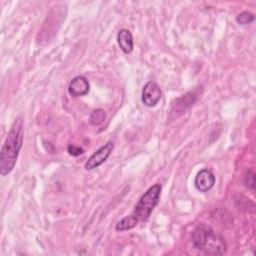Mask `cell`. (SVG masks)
<instances>
[{"instance_id":"52a82bcc","label":"cell","mask_w":256,"mask_h":256,"mask_svg":"<svg viewBox=\"0 0 256 256\" xmlns=\"http://www.w3.org/2000/svg\"><path fill=\"white\" fill-rule=\"evenodd\" d=\"M195 100H196V97L191 92H189V93L183 95L182 97L176 99L175 102L172 104L171 116L178 117V116L182 115L190 106L193 105Z\"/></svg>"},{"instance_id":"8fae6325","label":"cell","mask_w":256,"mask_h":256,"mask_svg":"<svg viewBox=\"0 0 256 256\" xmlns=\"http://www.w3.org/2000/svg\"><path fill=\"white\" fill-rule=\"evenodd\" d=\"M106 119V112L103 109H95L91 112L89 116V123L92 126H98L102 124Z\"/></svg>"},{"instance_id":"5b68a950","label":"cell","mask_w":256,"mask_h":256,"mask_svg":"<svg viewBox=\"0 0 256 256\" xmlns=\"http://www.w3.org/2000/svg\"><path fill=\"white\" fill-rule=\"evenodd\" d=\"M162 96V91L160 86L154 82H147L142 90V102L147 107H154L158 104Z\"/></svg>"},{"instance_id":"4fadbf2b","label":"cell","mask_w":256,"mask_h":256,"mask_svg":"<svg viewBox=\"0 0 256 256\" xmlns=\"http://www.w3.org/2000/svg\"><path fill=\"white\" fill-rule=\"evenodd\" d=\"M245 185L251 189L254 190L255 187V173L252 170H248L245 174V179H244Z\"/></svg>"},{"instance_id":"9c48e42d","label":"cell","mask_w":256,"mask_h":256,"mask_svg":"<svg viewBox=\"0 0 256 256\" xmlns=\"http://www.w3.org/2000/svg\"><path fill=\"white\" fill-rule=\"evenodd\" d=\"M117 42L120 49L125 54H129L132 52L134 48V43H133V36L129 30L121 29L117 34Z\"/></svg>"},{"instance_id":"6da1fadb","label":"cell","mask_w":256,"mask_h":256,"mask_svg":"<svg viewBox=\"0 0 256 256\" xmlns=\"http://www.w3.org/2000/svg\"><path fill=\"white\" fill-rule=\"evenodd\" d=\"M24 138V124L21 117L12 123L0 152V174L8 175L17 162Z\"/></svg>"},{"instance_id":"3957f363","label":"cell","mask_w":256,"mask_h":256,"mask_svg":"<svg viewBox=\"0 0 256 256\" xmlns=\"http://www.w3.org/2000/svg\"><path fill=\"white\" fill-rule=\"evenodd\" d=\"M161 189L162 187L160 184H154L141 196L132 213L138 223L145 222L149 218L160 200Z\"/></svg>"},{"instance_id":"5bb4252c","label":"cell","mask_w":256,"mask_h":256,"mask_svg":"<svg viewBox=\"0 0 256 256\" xmlns=\"http://www.w3.org/2000/svg\"><path fill=\"white\" fill-rule=\"evenodd\" d=\"M67 151L72 156H79V155H81L84 152L83 148H81V147H79V146H77L75 144H70L68 146V148H67Z\"/></svg>"},{"instance_id":"277c9868","label":"cell","mask_w":256,"mask_h":256,"mask_svg":"<svg viewBox=\"0 0 256 256\" xmlns=\"http://www.w3.org/2000/svg\"><path fill=\"white\" fill-rule=\"evenodd\" d=\"M113 142L109 141L106 144H104L102 147H100L98 150H96L86 161L84 167L86 170H93L100 165H102L110 156L112 150H113Z\"/></svg>"},{"instance_id":"8992f818","label":"cell","mask_w":256,"mask_h":256,"mask_svg":"<svg viewBox=\"0 0 256 256\" xmlns=\"http://www.w3.org/2000/svg\"><path fill=\"white\" fill-rule=\"evenodd\" d=\"M194 184L198 191L207 192L214 186L215 176L209 169H202L196 175Z\"/></svg>"},{"instance_id":"7c38bea8","label":"cell","mask_w":256,"mask_h":256,"mask_svg":"<svg viewBox=\"0 0 256 256\" xmlns=\"http://www.w3.org/2000/svg\"><path fill=\"white\" fill-rule=\"evenodd\" d=\"M255 20V17L254 15L249 12V11H243L241 13H239L236 17V21L239 25H248V24H251L253 21Z\"/></svg>"},{"instance_id":"30bf717a","label":"cell","mask_w":256,"mask_h":256,"mask_svg":"<svg viewBox=\"0 0 256 256\" xmlns=\"http://www.w3.org/2000/svg\"><path fill=\"white\" fill-rule=\"evenodd\" d=\"M137 224H138V221L131 214V215L125 216L120 221H118L117 224L115 225V229L117 231H126V230H130V229L134 228Z\"/></svg>"},{"instance_id":"ba28073f","label":"cell","mask_w":256,"mask_h":256,"mask_svg":"<svg viewBox=\"0 0 256 256\" xmlns=\"http://www.w3.org/2000/svg\"><path fill=\"white\" fill-rule=\"evenodd\" d=\"M89 82L84 76L74 77L68 86V92L73 97L84 96L89 92Z\"/></svg>"},{"instance_id":"7a4b0ae2","label":"cell","mask_w":256,"mask_h":256,"mask_svg":"<svg viewBox=\"0 0 256 256\" xmlns=\"http://www.w3.org/2000/svg\"><path fill=\"white\" fill-rule=\"evenodd\" d=\"M192 245L206 255H223L227 251L225 239L206 224H200L194 229Z\"/></svg>"}]
</instances>
